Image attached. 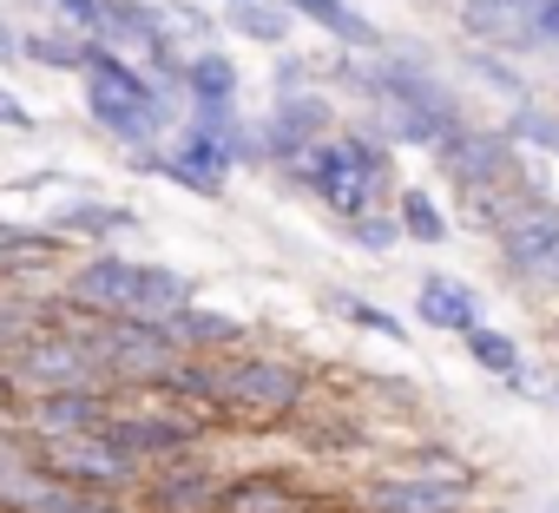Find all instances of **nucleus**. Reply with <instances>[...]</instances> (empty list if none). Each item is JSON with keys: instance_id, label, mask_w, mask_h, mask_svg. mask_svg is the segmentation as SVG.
I'll return each mask as SVG.
<instances>
[{"instance_id": "obj_1", "label": "nucleus", "mask_w": 559, "mask_h": 513, "mask_svg": "<svg viewBox=\"0 0 559 513\" xmlns=\"http://www.w3.org/2000/svg\"><path fill=\"white\" fill-rule=\"evenodd\" d=\"M60 297L93 317V323H165L198 303V277L152 264V256H119V250H86L67 271Z\"/></svg>"}, {"instance_id": "obj_2", "label": "nucleus", "mask_w": 559, "mask_h": 513, "mask_svg": "<svg viewBox=\"0 0 559 513\" xmlns=\"http://www.w3.org/2000/svg\"><path fill=\"white\" fill-rule=\"evenodd\" d=\"M317 375L297 356H276V349H243L224 362L217 382V428H243V434H270L310 408Z\"/></svg>"}, {"instance_id": "obj_3", "label": "nucleus", "mask_w": 559, "mask_h": 513, "mask_svg": "<svg viewBox=\"0 0 559 513\" xmlns=\"http://www.w3.org/2000/svg\"><path fill=\"white\" fill-rule=\"evenodd\" d=\"M211 415H191V408H171L158 395H126L106 421V441L139 467V474H158L171 461H191V454H211Z\"/></svg>"}, {"instance_id": "obj_4", "label": "nucleus", "mask_w": 559, "mask_h": 513, "mask_svg": "<svg viewBox=\"0 0 559 513\" xmlns=\"http://www.w3.org/2000/svg\"><path fill=\"white\" fill-rule=\"evenodd\" d=\"M99 349V382L126 402V395H158L165 375L178 369V343L165 336V323H99L93 330Z\"/></svg>"}, {"instance_id": "obj_5", "label": "nucleus", "mask_w": 559, "mask_h": 513, "mask_svg": "<svg viewBox=\"0 0 559 513\" xmlns=\"http://www.w3.org/2000/svg\"><path fill=\"white\" fill-rule=\"evenodd\" d=\"M500 264L533 284V290H559V198L546 184H526V198L507 211V224L493 230Z\"/></svg>"}, {"instance_id": "obj_6", "label": "nucleus", "mask_w": 559, "mask_h": 513, "mask_svg": "<svg viewBox=\"0 0 559 513\" xmlns=\"http://www.w3.org/2000/svg\"><path fill=\"white\" fill-rule=\"evenodd\" d=\"M93 330H99V323H86V330H40V336L8 362L21 402H27V395H60V389H106V382H99Z\"/></svg>"}, {"instance_id": "obj_7", "label": "nucleus", "mask_w": 559, "mask_h": 513, "mask_svg": "<svg viewBox=\"0 0 559 513\" xmlns=\"http://www.w3.org/2000/svg\"><path fill=\"white\" fill-rule=\"evenodd\" d=\"M27 448H34V467L47 480L73 487V493H119V500H132L139 480H145L106 434H60V441H27Z\"/></svg>"}, {"instance_id": "obj_8", "label": "nucleus", "mask_w": 559, "mask_h": 513, "mask_svg": "<svg viewBox=\"0 0 559 513\" xmlns=\"http://www.w3.org/2000/svg\"><path fill=\"white\" fill-rule=\"evenodd\" d=\"M435 158H441V178L467 198V191H500V184H513L520 178V145L500 132V126H461V132H448L441 145H435Z\"/></svg>"}, {"instance_id": "obj_9", "label": "nucleus", "mask_w": 559, "mask_h": 513, "mask_svg": "<svg viewBox=\"0 0 559 513\" xmlns=\"http://www.w3.org/2000/svg\"><path fill=\"white\" fill-rule=\"evenodd\" d=\"M224 487H230V467H217L211 454H191V461L145 474L132 500H139V513H217Z\"/></svg>"}, {"instance_id": "obj_10", "label": "nucleus", "mask_w": 559, "mask_h": 513, "mask_svg": "<svg viewBox=\"0 0 559 513\" xmlns=\"http://www.w3.org/2000/svg\"><path fill=\"white\" fill-rule=\"evenodd\" d=\"M290 178L336 217V224H356V217H369V211H382V198L349 171V158H343V145L336 139H317L297 165H290Z\"/></svg>"}, {"instance_id": "obj_11", "label": "nucleus", "mask_w": 559, "mask_h": 513, "mask_svg": "<svg viewBox=\"0 0 559 513\" xmlns=\"http://www.w3.org/2000/svg\"><path fill=\"white\" fill-rule=\"evenodd\" d=\"M119 395L112 389H60V395H27L21 428L27 441H60V434H106Z\"/></svg>"}, {"instance_id": "obj_12", "label": "nucleus", "mask_w": 559, "mask_h": 513, "mask_svg": "<svg viewBox=\"0 0 559 513\" xmlns=\"http://www.w3.org/2000/svg\"><path fill=\"white\" fill-rule=\"evenodd\" d=\"M467 480H435V474H376L362 487V513H467Z\"/></svg>"}, {"instance_id": "obj_13", "label": "nucleus", "mask_w": 559, "mask_h": 513, "mask_svg": "<svg viewBox=\"0 0 559 513\" xmlns=\"http://www.w3.org/2000/svg\"><path fill=\"white\" fill-rule=\"evenodd\" d=\"M165 336H171L185 356H211V362H230V356H243V349H250V323H243V317H230V310H211L204 297H198L191 310L165 317Z\"/></svg>"}, {"instance_id": "obj_14", "label": "nucleus", "mask_w": 559, "mask_h": 513, "mask_svg": "<svg viewBox=\"0 0 559 513\" xmlns=\"http://www.w3.org/2000/svg\"><path fill=\"white\" fill-rule=\"evenodd\" d=\"M415 323H421V330L467 336V330L487 323V317H480V290L461 284V277H448V271H421V284H415Z\"/></svg>"}, {"instance_id": "obj_15", "label": "nucleus", "mask_w": 559, "mask_h": 513, "mask_svg": "<svg viewBox=\"0 0 559 513\" xmlns=\"http://www.w3.org/2000/svg\"><path fill=\"white\" fill-rule=\"evenodd\" d=\"M217 513H330V506L297 474H230Z\"/></svg>"}, {"instance_id": "obj_16", "label": "nucleus", "mask_w": 559, "mask_h": 513, "mask_svg": "<svg viewBox=\"0 0 559 513\" xmlns=\"http://www.w3.org/2000/svg\"><path fill=\"white\" fill-rule=\"evenodd\" d=\"M47 230H53L60 243H93V250H106L112 237L139 230V211H132V204H106V198L80 191V198H67V204L47 217Z\"/></svg>"}, {"instance_id": "obj_17", "label": "nucleus", "mask_w": 559, "mask_h": 513, "mask_svg": "<svg viewBox=\"0 0 559 513\" xmlns=\"http://www.w3.org/2000/svg\"><path fill=\"white\" fill-rule=\"evenodd\" d=\"M533 14H539V0H467V34L487 53H520V47H539Z\"/></svg>"}, {"instance_id": "obj_18", "label": "nucleus", "mask_w": 559, "mask_h": 513, "mask_svg": "<svg viewBox=\"0 0 559 513\" xmlns=\"http://www.w3.org/2000/svg\"><path fill=\"white\" fill-rule=\"evenodd\" d=\"M290 8V21H310V27H323L343 53H356V60H376L389 40H382V27L369 21V14H356L349 0H284Z\"/></svg>"}, {"instance_id": "obj_19", "label": "nucleus", "mask_w": 559, "mask_h": 513, "mask_svg": "<svg viewBox=\"0 0 559 513\" xmlns=\"http://www.w3.org/2000/svg\"><path fill=\"white\" fill-rule=\"evenodd\" d=\"M67 250H73V243H60L47 224H8V217H0V284H14L21 271H53V264H67Z\"/></svg>"}, {"instance_id": "obj_20", "label": "nucleus", "mask_w": 559, "mask_h": 513, "mask_svg": "<svg viewBox=\"0 0 559 513\" xmlns=\"http://www.w3.org/2000/svg\"><path fill=\"white\" fill-rule=\"evenodd\" d=\"M243 73L224 47H191L185 53V106H237Z\"/></svg>"}, {"instance_id": "obj_21", "label": "nucleus", "mask_w": 559, "mask_h": 513, "mask_svg": "<svg viewBox=\"0 0 559 513\" xmlns=\"http://www.w3.org/2000/svg\"><path fill=\"white\" fill-rule=\"evenodd\" d=\"M336 145H343L349 171H356L376 198H395V191H402V184H395V145H389L376 126H343V132H336Z\"/></svg>"}, {"instance_id": "obj_22", "label": "nucleus", "mask_w": 559, "mask_h": 513, "mask_svg": "<svg viewBox=\"0 0 559 513\" xmlns=\"http://www.w3.org/2000/svg\"><path fill=\"white\" fill-rule=\"evenodd\" d=\"M217 382H224V362H211V356H178V369L165 375L158 402H171V408H191V415H211V421H217Z\"/></svg>"}, {"instance_id": "obj_23", "label": "nucleus", "mask_w": 559, "mask_h": 513, "mask_svg": "<svg viewBox=\"0 0 559 513\" xmlns=\"http://www.w3.org/2000/svg\"><path fill=\"white\" fill-rule=\"evenodd\" d=\"M395 224H402V237H408V243H428V250L454 237V217H448V211H441V198H435V191H421V184H402V191H395Z\"/></svg>"}, {"instance_id": "obj_24", "label": "nucleus", "mask_w": 559, "mask_h": 513, "mask_svg": "<svg viewBox=\"0 0 559 513\" xmlns=\"http://www.w3.org/2000/svg\"><path fill=\"white\" fill-rule=\"evenodd\" d=\"M461 343H467L474 369H487V375H493V382H507V389H526V356H520L513 330H493V323H480V330H467Z\"/></svg>"}, {"instance_id": "obj_25", "label": "nucleus", "mask_w": 559, "mask_h": 513, "mask_svg": "<svg viewBox=\"0 0 559 513\" xmlns=\"http://www.w3.org/2000/svg\"><path fill=\"white\" fill-rule=\"evenodd\" d=\"M224 27L237 40H250V47H284L297 21H290L284 0H250V8H224Z\"/></svg>"}, {"instance_id": "obj_26", "label": "nucleus", "mask_w": 559, "mask_h": 513, "mask_svg": "<svg viewBox=\"0 0 559 513\" xmlns=\"http://www.w3.org/2000/svg\"><path fill=\"white\" fill-rule=\"evenodd\" d=\"M21 60H34V67H47V73H80L86 40L67 34V27H34V34H21Z\"/></svg>"}, {"instance_id": "obj_27", "label": "nucleus", "mask_w": 559, "mask_h": 513, "mask_svg": "<svg viewBox=\"0 0 559 513\" xmlns=\"http://www.w3.org/2000/svg\"><path fill=\"white\" fill-rule=\"evenodd\" d=\"M500 132H507L513 145H526V152H546V158H559V112H546V106H513Z\"/></svg>"}, {"instance_id": "obj_28", "label": "nucleus", "mask_w": 559, "mask_h": 513, "mask_svg": "<svg viewBox=\"0 0 559 513\" xmlns=\"http://www.w3.org/2000/svg\"><path fill=\"white\" fill-rule=\"evenodd\" d=\"M336 303V317L343 323H356V330H369V336H382V343H408V330H402V317H389V310H376L369 297H330Z\"/></svg>"}, {"instance_id": "obj_29", "label": "nucleus", "mask_w": 559, "mask_h": 513, "mask_svg": "<svg viewBox=\"0 0 559 513\" xmlns=\"http://www.w3.org/2000/svg\"><path fill=\"white\" fill-rule=\"evenodd\" d=\"M40 8L53 14V27H67L80 40H99V27H106V0H40Z\"/></svg>"}, {"instance_id": "obj_30", "label": "nucleus", "mask_w": 559, "mask_h": 513, "mask_svg": "<svg viewBox=\"0 0 559 513\" xmlns=\"http://www.w3.org/2000/svg\"><path fill=\"white\" fill-rule=\"evenodd\" d=\"M343 237H349L356 250H369V256H382V250H395V243H402V224H395L389 211H369V217H356V224H343Z\"/></svg>"}, {"instance_id": "obj_31", "label": "nucleus", "mask_w": 559, "mask_h": 513, "mask_svg": "<svg viewBox=\"0 0 559 513\" xmlns=\"http://www.w3.org/2000/svg\"><path fill=\"white\" fill-rule=\"evenodd\" d=\"M297 93H317V60L284 53V60H276V73H270V106L276 99H297Z\"/></svg>"}, {"instance_id": "obj_32", "label": "nucleus", "mask_w": 559, "mask_h": 513, "mask_svg": "<svg viewBox=\"0 0 559 513\" xmlns=\"http://www.w3.org/2000/svg\"><path fill=\"white\" fill-rule=\"evenodd\" d=\"M474 73H480L487 86H500V93H507L513 106H526V80H520V73L507 67V53H487V47H480V53H474Z\"/></svg>"}, {"instance_id": "obj_33", "label": "nucleus", "mask_w": 559, "mask_h": 513, "mask_svg": "<svg viewBox=\"0 0 559 513\" xmlns=\"http://www.w3.org/2000/svg\"><path fill=\"white\" fill-rule=\"evenodd\" d=\"M53 513H139V500H119V493H67Z\"/></svg>"}, {"instance_id": "obj_34", "label": "nucleus", "mask_w": 559, "mask_h": 513, "mask_svg": "<svg viewBox=\"0 0 559 513\" xmlns=\"http://www.w3.org/2000/svg\"><path fill=\"white\" fill-rule=\"evenodd\" d=\"M0 126H8V132H34L40 119H34V106H27L21 93H8V86H0Z\"/></svg>"}, {"instance_id": "obj_35", "label": "nucleus", "mask_w": 559, "mask_h": 513, "mask_svg": "<svg viewBox=\"0 0 559 513\" xmlns=\"http://www.w3.org/2000/svg\"><path fill=\"white\" fill-rule=\"evenodd\" d=\"M533 34H539V47H559V0H539V14H533Z\"/></svg>"}, {"instance_id": "obj_36", "label": "nucleus", "mask_w": 559, "mask_h": 513, "mask_svg": "<svg viewBox=\"0 0 559 513\" xmlns=\"http://www.w3.org/2000/svg\"><path fill=\"white\" fill-rule=\"evenodd\" d=\"M8 415H21V389H14L8 369H0V421H8Z\"/></svg>"}, {"instance_id": "obj_37", "label": "nucleus", "mask_w": 559, "mask_h": 513, "mask_svg": "<svg viewBox=\"0 0 559 513\" xmlns=\"http://www.w3.org/2000/svg\"><path fill=\"white\" fill-rule=\"evenodd\" d=\"M8 60H21V34L8 27V14H0V67H8Z\"/></svg>"}, {"instance_id": "obj_38", "label": "nucleus", "mask_w": 559, "mask_h": 513, "mask_svg": "<svg viewBox=\"0 0 559 513\" xmlns=\"http://www.w3.org/2000/svg\"><path fill=\"white\" fill-rule=\"evenodd\" d=\"M224 8H250V0H224Z\"/></svg>"}, {"instance_id": "obj_39", "label": "nucleus", "mask_w": 559, "mask_h": 513, "mask_svg": "<svg viewBox=\"0 0 559 513\" xmlns=\"http://www.w3.org/2000/svg\"><path fill=\"white\" fill-rule=\"evenodd\" d=\"M552 395H559V382H552Z\"/></svg>"}, {"instance_id": "obj_40", "label": "nucleus", "mask_w": 559, "mask_h": 513, "mask_svg": "<svg viewBox=\"0 0 559 513\" xmlns=\"http://www.w3.org/2000/svg\"><path fill=\"white\" fill-rule=\"evenodd\" d=\"M467 513H480V506H467Z\"/></svg>"}]
</instances>
